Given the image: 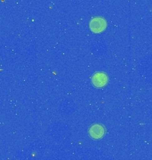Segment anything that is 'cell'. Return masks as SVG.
I'll return each instance as SVG.
<instances>
[{"mask_svg":"<svg viewBox=\"0 0 152 160\" xmlns=\"http://www.w3.org/2000/svg\"><path fill=\"white\" fill-rule=\"evenodd\" d=\"M106 21L102 17H94L90 21L89 26L92 31L94 33H100L106 28Z\"/></svg>","mask_w":152,"mask_h":160,"instance_id":"6da1fadb","label":"cell"},{"mask_svg":"<svg viewBox=\"0 0 152 160\" xmlns=\"http://www.w3.org/2000/svg\"><path fill=\"white\" fill-rule=\"evenodd\" d=\"M105 133V129L104 126L96 124V125H93L89 129V134L92 138L94 139H100L101 138Z\"/></svg>","mask_w":152,"mask_h":160,"instance_id":"3957f363","label":"cell"},{"mask_svg":"<svg viewBox=\"0 0 152 160\" xmlns=\"http://www.w3.org/2000/svg\"><path fill=\"white\" fill-rule=\"evenodd\" d=\"M92 82L93 85L96 87H102L107 84V75L103 72H96L92 78Z\"/></svg>","mask_w":152,"mask_h":160,"instance_id":"7a4b0ae2","label":"cell"}]
</instances>
